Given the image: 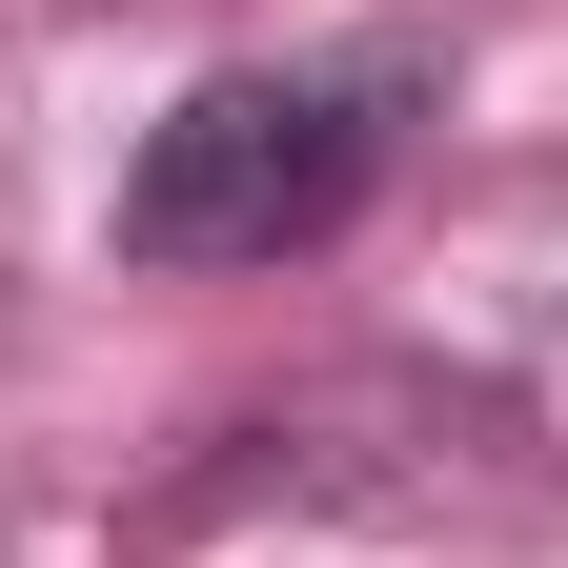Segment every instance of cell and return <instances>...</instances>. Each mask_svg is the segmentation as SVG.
<instances>
[{
	"label": "cell",
	"instance_id": "6da1fadb",
	"mask_svg": "<svg viewBox=\"0 0 568 568\" xmlns=\"http://www.w3.org/2000/svg\"><path fill=\"white\" fill-rule=\"evenodd\" d=\"M366 183H386V82H203L122 163V244L142 264H284Z\"/></svg>",
	"mask_w": 568,
	"mask_h": 568
}]
</instances>
